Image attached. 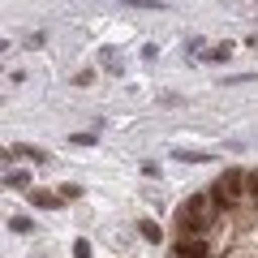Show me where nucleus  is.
Listing matches in <instances>:
<instances>
[{
	"label": "nucleus",
	"mask_w": 258,
	"mask_h": 258,
	"mask_svg": "<svg viewBox=\"0 0 258 258\" xmlns=\"http://www.w3.org/2000/svg\"><path fill=\"white\" fill-rule=\"evenodd\" d=\"M249 194H258V172H254V176H249Z\"/></svg>",
	"instance_id": "9"
},
{
	"label": "nucleus",
	"mask_w": 258,
	"mask_h": 258,
	"mask_svg": "<svg viewBox=\"0 0 258 258\" xmlns=\"http://www.w3.org/2000/svg\"><path fill=\"white\" fill-rule=\"evenodd\" d=\"M142 237H147V241H159V224H142Z\"/></svg>",
	"instance_id": "8"
},
{
	"label": "nucleus",
	"mask_w": 258,
	"mask_h": 258,
	"mask_svg": "<svg viewBox=\"0 0 258 258\" xmlns=\"http://www.w3.org/2000/svg\"><path fill=\"white\" fill-rule=\"evenodd\" d=\"M9 155H26V159H47V155H43V151H35V147H13V151H9Z\"/></svg>",
	"instance_id": "7"
},
{
	"label": "nucleus",
	"mask_w": 258,
	"mask_h": 258,
	"mask_svg": "<svg viewBox=\"0 0 258 258\" xmlns=\"http://www.w3.org/2000/svg\"><path fill=\"white\" fill-rule=\"evenodd\" d=\"M30 203L35 207H60V198H52V194H30Z\"/></svg>",
	"instance_id": "5"
},
{
	"label": "nucleus",
	"mask_w": 258,
	"mask_h": 258,
	"mask_svg": "<svg viewBox=\"0 0 258 258\" xmlns=\"http://www.w3.org/2000/svg\"><path fill=\"white\" fill-rule=\"evenodd\" d=\"M26 181H30L26 172H5V185H9V189H26Z\"/></svg>",
	"instance_id": "4"
},
{
	"label": "nucleus",
	"mask_w": 258,
	"mask_h": 258,
	"mask_svg": "<svg viewBox=\"0 0 258 258\" xmlns=\"http://www.w3.org/2000/svg\"><path fill=\"white\" fill-rule=\"evenodd\" d=\"M9 228H13V232H30V228H35V224H30L26 215H13V220H9Z\"/></svg>",
	"instance_id": "6"
},
{
	"label": "nucleus",
	"mask_w": 258,
	"mask_h": 258,
	"mask_svg": "<svg viewBox=\"0 0 258 258\" xmlns=\"http://www.w3.org/2000/svg\"><path fill=\"white\" fill-rule=\"evenodd\" d=\"M228 56H232V43L224 39V43H215L211 52H207V60H228Z\"/></svg>",
	"instance_id": "3"
},
{
	"label": "nucleus",
	"mask_w": 258,
	"mask_h": 258,
	"mask_svg": "<svg viewBox=\"0 0 258 258\" xmlns=\"http://www.w3.org/2000/svg\"><path fill=\"white\" fill-rule=\"evenodd\" d=\"M176 258H211V254H207L203 241H181V245H176Z\"/></svg>",
	"instance_id": "2"
},
{
	"label": "nucleus",
	"mask_w": 258,
	"mask_h": 258,
	"mask_svg": "<svg viewBox=\"0 0 258 258\" xmlns=\"http://www.w3.org/2000/svg\"><path fill=\"white\" fill-rule=\"evenodd\" d=\"M245 181H249V176L241 172V168H224V172H220V181L211 185V198H215L220 207H228L232 198L241 194V185H245Z\"/></svg>",
	"instance_id": "1"
}]
</instances>
